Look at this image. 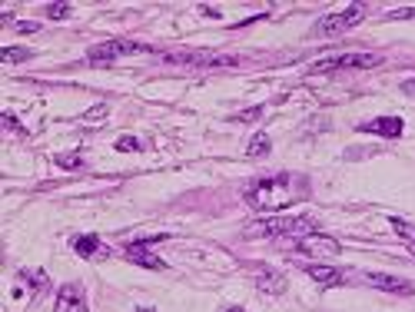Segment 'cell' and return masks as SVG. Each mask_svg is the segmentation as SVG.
<instances>
[{"mask_svg": "<svg viewBox=\"0 0 415 312\" xmlns=\"http://www.w3.org/2000/svg\"><path fill=\"white\" fill-rule=\"evenodd\" d=\"M309 196L303 177H292V173H276V177H259L246 183L243 200L259 213H273V209H286V206L299 203Z\"/></svg>", "mask_w": 415, "mask_h": 312, "instance_id": "cell-1", "label": "cell"}, {"mask_svg": "<svg viewBox=\"0 0 415 312\" xmlns=\"http://www.w3.org/2000/svg\"><path fill=\"white\" fill-rule=\"evenodd\" d=\"M316 232V223L309 216H269L246 226V239H263V236H305Z\"/></svg>", "mask_w": 415, "mask_h": 312, "instance_id": "cell-2", "label": "cell"}, {"mask_svg": "<svg viewBox=\"0 0 415 312\" xmlns=\"http://www.w3.org/2000/svg\"><path fill=\"white\" fill-rule=\"evenodd\" d=\"M379 64H382L379 54H335V57H326V60L312 64L309 73L319 77V73H335V70H372Z\"/></svg>", "mask_w": 415, "mask_h": 312, "instance_id": "cell-3", "label": "cell"}, {"mask_svg": "<svg viewBox=\"0 0 415 312\" xmlns=\"http://www.w3.org/2000/svg\"><path fill=\"white\" fill-rule=\"evenodd\" d=\"M362 17H365V7H362V3H352V7L339 10V14L322 17L316 27H312V37H339V34H346V30L356 27Z\"/></svg>", "mask_w": 415, "mask_h": 312, "instance_id": "cell-4", "label": "cell"}, {"mask_svg": "<svg viewBox=\"0 0 415 312\" xmlns=\"http://www.w3.org/2000/svg\"><path fill=\"white\" fill-rule=\"evenodd\" d=\"M166 64H183V67H239V57L209 54V50H180V54H163Z\"/></svg>", "mask_w": 415, "mask_h": 312, "instance_id": "cell-5", "label": "cell"}, {"mask_svg": "<svg viewBox=\"0 0 415 312\" xmlns=\"http://www.w3.org/2000/svg\"><path fill=\"white\" fill-rule=\"evenodd\" d=\"M139 50H146V47L137 40H103V43H97V47H90L86 64H90V67H103V64H113V60H120V57H126V54H139Z\"/></svg>", "mask_w": 415, "mask_h": 312, "instance_id": "cell-6", "label": "cell"}, {"mask_svg": "<svg viewBox=\"0 0 415 312\" xmlns=\"http://www.w3.org/2000/svg\"><path fill=\"white\" fill-rule=\"evenodd\" d=\"M166 236H143V239H133V243H126V259L130 262H137V266H143V269H166V262L160 256H153L150 246L163 243Z\"/></svg>", "mask_w": 415, "mask_h": 312, "instance_id": "cell-7", "label": "cell"}, {"mask_svg": "<svg viewBox=\"0 0 415 312\" xmlns=\"http://www.w3.org/2000/svg\"><path fill=\"white\" fill-rule=\"evenodd\" d=\"M296 249L303 256H316V259H326V256H339L342 253V243L332 239V236H322V232H305L296 239Z\"/></svg>", "mask_w": 415, "mask_h": 312, "instance_id": "cell-8", "label": "cell"}, {"mask_svg": "<svg viewBox=\"0 0 415 312\" xmlns=\"http://www.w3.org/2000/svg\"><path fill=\"white\" fill-rule=\"evenodd\" d=\"M56 312H90L86 306V292H83V285L77 283H67L56 289V302H54Z\"/></svg>", "mask_w": 415, "mask_h": 312, "instance_id": "cell-9", "label": "cell"}, {"mask_svg": "<svg viewBox=\"0 0 415 312\" xmlns=\"http://www.w3.org/2000/svg\"><path fill=\"white\" fill-rule=\"evenodd\" d=\"M365 283L382 289V292H395V296H412L415 289L409 279H399V276H388V272H365Z\"/></svg>", "mask_w": 415, "mask_h": 312, "instance_id": "cell-10", "label": "cell"}, {"mask_svg": "<svg viewBox=\"0 0 415 312\" xmlns=\"http://www.w3.org/2000/svg\"><path fill=\"white\" fill-rule=\"evenodd\" d=\"M362 130H365V133H372V136H386V140H395V136H402L405 123H402L399 117H379V120L362 123Z\"/></svg>", "mask_w": 415, "mask_h": 312, "instance_id": "cell-11", "label": "cell"}, {"mask_svg": "<svg viewBox=\"0 0 415 312\" xmlns=\"http://www.w3.org/2000/svg\"><path fill=\"white\" fill-rule=\"evenodd\" d=\"M305 272H309V279L319 285H326V289H335V285L346 283V272L335 269V266H305Z\"/></svg>", "mask_w": 415, "mask_h": 312, "instance_id": "cell-12", "label": "cell"}, {"mask_svg": "<svg viewBox=\"0 0 415 312\" xmlns=\"http://www.w3.org/2000/svg\"><path fill=\"white\" fill-rule=\"evenodd\" d=\"M73 253H80L83 259H103V256H110V249L100 243V236H77V239H73Z\"/></svg>", "mask_w": 415, "mask_h": 312, "instance_id": "cell-13", "label": "cell"}, {"mask_svg": "<svg viewBox=\"0 0 415 312\" xmlns=\"http://www.w3.org/2000/svg\"><path fill=\"white\" fill-rule=\"evenodd\" d=\"M256 285H259V292L279 296V292H286V276L276 269H259L256 272Z\"/></svg>", "mask_w": 415, "mask_h": 312, "instance_id": "cell-14", "label": "cell"}, {"mask_svg": "<svg viewBox=\"0 0 415 312\" xmlns=\"http://www.w3.org/2000/svg\"><path fill=\"white\" fill-rule=\"evenodd\" d=\"M269 149H273V140H269L263 130H256L252 140H249V147H246V156L249 160H263V156H269Z\"/></svg>", "mask_w": 415, "mask_h": 312, "instance_id": "cell-15", "label": "cell"}, {"mask_svg": "<svg viewBox=\"0 0 415 312\" xmlns=\"http://www.w3.org/2000/svg\"><path fill=\"white\" fill-rule=\"evenodd\" d=\"M24 60H33V50H24V47H3L0 50V64H24Z\"/></svg>", "mask_w": 415, "mask_h": 312, "instance_id": "cell-16", "label": "cell"}, {"mask_svg": "<svg viewBox=\"0 0 415 312\" xmlns=\"http://www.w3.org/2000/svg\"><path fill=\"white\" fill-rule=\"evenodd\" d=\"M388 223H392L395 236H402L409 246H415V226H412V223H405V219H388Z\"/></svg>", "mask_w": 415, "mask_h": 312, "instance_id": "cell-17", "label": "cell"}, {"mask_svg": "<svg viewBox=\"0 0 415 312\" xmlns=\"http://www.w3.org/2000/svg\"><path fill=\"white\" fill-rule=\"evenodd\" d=\"M54 163L60 166V170H80L83 156H80V153H60V156H54Z\"/></svg>", "mask_w": 415, "mask_h": 312, "instance_id": "cell-18", "label": "cell"}, {"mask_svg": "<svg viewBox=\"0 0 415 312\" xmlns=\"http://www.w3.org/2000/svg\"><path fill=\"white\" fill-rule=\"evenodd\" d=\"M266 113V107H249V110H239V113H233V123H256L259 117Z\"/></svg>", "mask_w": 415, "mask_h": 312, "instance_id": "cell-19", "label": "cell"}, {"mask_svg": "<svg viewBox=\"0 0 415 312\" xmlns=\"http://www.w3.org/2000/svg\"><path fill=\"white\" fill-rule=\"evenodd\" d=\"M116 149H120V153H139L143 143H139L137 136H120V140H116Z\"/></svg>", "mask_w": 415, "mask_h": 312, "instance_id": "cell-20", "label": "cell"}, {"mask_svg": "<svg viewBox=\"0 0 415 312\" xmlns=\"http://www.w3.org/2000/svg\"><path fill=\"white\" fill-rule=\"evenodd\" d=\"M47 17H50V20H63V17H70V3H47Z\"/></svg>", "mask_w": 415, "mask_h": 312, "instance_id": "cell-21", "label": "cell"}, {"mask_svg": "<svg viewBox=\"0 0 415 312\" xmlns=\"http://www.w3.org/2000/svg\"><path fill=\"white\" fill-rule=\"evenodd\" d=\"M3 126H7V130H14V133H24V126L17 123L14 113H3Z\"/></svg>", "mask_w": 415, "mask_h": 312, "instance_id": "cell-22", "label": "cell"}, {"mask_svg": "<svg viewBox=\"0 0 415 312\" xmlns=\"http://www.w3.org/2000/svg\"><path fill=\"white\" fill-rule=\"evenodd\" d=\"M17 30H20V34H37V30H40V24H30V20H20V24H17Z\"/></svg>", "mask_w": 415, "mask_h": 312, "instance_id": "cell-23", "label": "cell"}, {"mask_svg": "<svg viewBox=\"0 0 415 312\" xmlns=\"http://www.w3.org/2000/svg\"><path fill=\"white\" fill-rule=\"evenodd\" d=\"M402 94H409V96H415V80H405V83H402Z\"/></svg>", "mask_w": 415, "mask_h": 312, "instance_id": "cell-24", "label": "cell"}, {"mask_svg": "<svg viewBox=\"0 0 415 312\" xmlns=\"http://www.w3.org/2000/svg\"><path fill=\"white\" fill-rule=\"evenodd\" d=\"M226 312H246V309H243V306H229V309H226Z\"/></svg>", "mask_w": 415, "mask_h": 312, "instance_id": "cell-25", "label": "cell"}, {"mask_svg": "<svg viewBox=\"0 0 415 312\" xmlns=\"http://www.w3.org/2000/svg\"><path fill=\"white\" fill-rule=\"evenodd\" d=\"M137 312H156V309H150V306H143V309H137Z\"/></svg>", "mask_w": 415, "mask_h": 312, "instance_id": "cell-26", "label": "cell"}, {"mask_svg": "<svg viewBox=\"0 0 415 312\" xmlns=\"http://www.w3.org/2000/svg\"><path fill=\"white\" fill-rule=\"evenodd\" d=\"M409 253H412V256H415V246H409Z\"/></svg>", "mask_w": 415, "mask_h": 312, "instance_id": "cell-27", "label": "cell"}]
</instances>
